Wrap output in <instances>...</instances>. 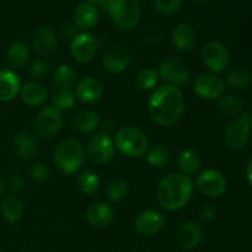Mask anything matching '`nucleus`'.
<instances>
[{
	"mask_svg": "<svg viewBox=\"0 0 252 252\" xmlns=\"http://www.w3.org/2000/svg\"><path fill=\"white\" fill-rule=\"evenodd\" d=\"M185 112V97L181 89L164 84L154 89L148 100V113L153 122L170 127L180 121Z\"/></svg>",
	"mask_w": 252,
	"mask_h": 252,
	"instance_id": "1",
	"label": "nucleus"
},
{
	"mask_svg": "<svg viewBox=\"0 0 252 252\" xmlns=\"http://www.w3.org/2000/svg\"><path fill=\"white\" fill-rule=\"evenodd\" d=\"M194 184L191 176L174 172L165 176L157 186V199L169 212L180 211L191 199Z\"/></svg>",
	"mask_w": 252,
	"mask_h": 252,
	"instance_id": "2",
	"label": "nucleus"
},
{
	"mask_svg": "<svg viewBox=\"0 0 252 252\" xmlns=\"http://www.w3.org/2000/svg\"><path fill=\"white\" fill-rule=\"evenodd\" d=\"M113 24L122 31H132L142 17V7L138 0H107L102 5Z\"/></svg>",
	"mask_w": 252,
	"mask_h": 252,
	"instance_id": "3",
	"label": "nucleus"
},
{
	"mask_svg": "<svg viewBox=\"0 0 252 252\" xmlns=\"http://www.w3.org/2000/svg\"><path fill=\"white\" fill-rule=\"evenodd\" d=\"M53 162L63 174H76L85 162V150L76 139H65L54 150Z\"/></svg>",
	"mask_w": 252,
	"mask_h": 252,
	"instance_id": "4",
	"label": "nucleus"
},
{
	"mask_svg": "<svg viewBox=\"0 0 252 252\" xmlns=\"http://www.w3.org/2000/svg\"><path fill=\"white\" fill-rule=\"evenodd\" d=\"M113 142L116 149L128 158L143 157L149 148L147 134L133 126L120 128L116 132Z\"/></svg>",
	"mask_w": 252,
	"mask_h": 252,
	"instance_id": "5",
	"label": "nucleus"
},
{
	"mask_svg": "<svg viewBox=\"0 0 252 252\" xmlns=\"http://www.w3.org/2000/svg\"><path fill=\"white\" fill-rule=\"evenodd\" d=\"M252 127V112L245 111L240 117L234 121L225 130L224 143L226 147L234 152L243 150L249 144L251 138Z\"/></svg>",
	"mask_w": 252,
	"mask_h": 252,
	"instance_id": "6",
	"label": "nucleus"
},
{
	"mask_svg": "<svg viewBox=\"0 0 252 252\" xmlns=\"http://www.w3.org/2000/svg\"><path fill=\"white\" fill-rule=\"evenodd\" d=\"M62 127H63L62 111L52 105L42 108L33 121L34 133L44 139H51L58 134Z\"/></svg>",
	"mask_w": 252,
	"mask_h": 252,
	"instance_id": "7",
	"label": "nucleus"
},
{
	"mask_svg": "<svg viewBox=\"0 0 252 252\" xmlns=\"http://www.w3.org/2000/svg\"><path fill=\"white\" fill-rule=\"evenodd\" d=\"M201 61L211 73L219 74L228 68L230 63V53L220 42L209 41L202 47Z\"/></svg>",
	"mask_w": 252,
	"mask_h": 252,
	"instance_id": "8",
	"label": "nucleus"
},
{
	"mask_svg": "<svg viewBox=\"0 0 252 252\" xmlns=\"http://www.w3.org/2000/svg\"><path fill=\"white\" fill-rule=\"evenodd\" d=\"M115 142L107 132H97L89 139L86 154L89 159L97 165L107 164L115 155Z\"/></svg>",
	"mask_w": 252,
	"mask_h": 252,
	"instance_id": "9",
	"label": "nucleus"
},
{
	"mask_svg": "<svg viewBox=\"0 0 252 252\" xmlns=\"http://www.w3.org/2000/svg\"><path fill=\"white\" fill-rule=\"evenodd\" d=\"M193 184L199 193L209 198L223 196L228 186L225 176L214 169H206L199 172Z\"/></svg>",
	"mask_w": 252,
	"mask_h": 252,
	"instance_id": "10",
	"label": "nucleus"
},
{
	"mask_svg": "<svg viewBox=\"0 0 252 252\" xmlns=\"http://www.w3.org/2000/svg\"><path fill=\"white\" fill-rule=\"evenodd\" d=\"M194 95L203 100H218L225 93V83L216 74H199L194 78L193 85Z\"/></svg>",
	"mask_w": 252,
	"mask_h": 252,
	"instance_id": "11",
	"label": "nucleus"
},
{
	"mask_svg": "<svg viewBox=\"0 0 252 252\" xmlns=\"http://www.w3.org/2000/svg\"><path fill=\"white\" fill-rule=\"evenodd\" d=\"M158 71H159L160 78L166 81V84L177 86V88L187 85L189 78H191V74H189L186 63L179 58L165 59L160 64Z\"/></svg>",
	"mask_w": 252,
	"mask_h": 252,
	"instance_id": "12",
	"label": "nucleus"
},
{
	"mask_svg": "<svg viewBox=\"0 0 252 252\" xmlns=\"http://www.w3.org/2000/svg\"><path fill=\"white\" fill-rule=\"evenodd\" d=\"M97 39L90 32H80L71 38L70 54L79 63H88L97 52Z\"/></svg>",
	"mask_w": 252,
	"mask_h": 252,
	"instance_id": "13",
	"label": "nucleus"
},
{
	"mask_svg": "<svg viewBox=\"0 0 252 252\" xmlns=\"http://www.w3.org/2000/svg\"><path fill=\"white\" fill-rule=\"evenodd\" d=\"M165 217L155 209L142 211L134 219V230L139 235L154 236L164 228Z\"/></svg>",
	"mask_w": 252,
	"mask_h": 252,
	"instance_id": "14",
	"label": "nucleus"
},
{
	"mask_svg": "<svg viewBox=\"0 0 252 252\" xmlns=\"http://www.w3.org/2000/svg\"><path fill=\"white\" fill-rule=\"evenodd\" d=\"M58 42L56 33L48 26H39L32 37V48L42 58H47L56 53Z\"/></svg>",
	"mask_w": 252,
	"mask_h": 252,
	"instance_id": "15",
	"label": "nucleus"
},
{
	"mask_svg": "<svg viewBox=\"0 0 252 252\" xmlns=\"http://www.w3.org/2000/svg\"><path fill=\"white\" fill-rule=\"evenodd\" d=\"M74 93L80 102L93 105L98 102L102 97L103 85L95 76H86L79 81Z\"/></svg>",
	"mask_w": 252,
	"mask_h": 252,
	"instance_id": "16",
	"label": "nucleus"
},
{
	"mask_svg": "<svg viewBox=\"0 0 252 252\" xmlns=\"http://www.w3.org/2000/svg\"><path fill=\"white\" fill-rule=\"evenodd\" d=\"M130 53L125 47H112L105 52L102 57V65L111 74H121L129 66Z\"/></svg>",
	"mask_w": 252,
	"mask_h": 252,
	"instance_id": "17",
	"label": "nucleus"
},
{
	"mask_svg": "<svg viewBox=\"0 0 252 252\" xmlns=\"http://www.w3.org/2000/svg\"><path fill=\"white\" fill-rule=\"evenodd\" d=\"M113 217H115V212H113L112 207L106 202L97 201L88 207L85 213V220L93 228L102 229L110 225L111 221L113 220Z\"/></svg>",
	"mask_w": 252,
	"mask_h": 252,
	"instance_id": "18",
	"label": "nucleus"
},
{
	"mask_svg": "<svg viewBox=\"0 0 252 252\" xmlns=\"http://www.w3.org/2000/svg\"><path fill=\"white\" fill-rule=\"evenodd\" d=\"M177 243L185 250H193L203 240V230L193 221H185L176 231Z\"/></svg>",
	"mask_w": 252,
	"mask_h": 252,
	"instance_id": "19",
	"label": "nucleus"
},
{
	"mask_svg": "<svg viewBox=\"0 0 252 252\" xmlns=\"http://www.w3.org/2000/svg\"><path fill=\"white\" fill-rule=\"evenodd\" d=\"M171 42L180 52H191L197 44V34L189 24L176 25L171 32Z\"/></svg>",
	"mask_w": 252,
	"mask_h": 252,
	"instance_id": "20",
	"label": "nucleus"
},
{
	"mask_svg": "<svg viewBox=\"0 0 252 252\" xmlns=\"http://www.w3.org/2000/svg\"><path fill=\"white\" fill-rule=\"evenodd\" d=\"M20 98L30 107H39L46 103L48 98V91L38 81H29L20 89Z\"/></svg>",
	"mask_w": 252,
	"mask_h": 252,
	"instance_id": "21",
	"label": "nucleus"
},
{
	"mask_svg": "<svg viewBox=\"0 0 252 252\" xmlns=\"http://www.w3.org/2000/svg\"><path fill=\"white\" fill-rule=\"evenodd\" d=\"M98 16H100V12L96 5L86 1L80 2L74 10V25L83 31H88L96 26Z\"/></svg>",
	"mask_w": 252,
	"mask_h": 252,
	"instance_id": "22",
	"label": "nucleus"
},
{
	"mask_svg": "<svg viewBox=\"0 0 252 252\" xmlns=\"http://www.w3.org/2000/svg\"><path fill=\"white\" fill-rule=\"evenodd\" d=\"M21 83L11 69H0V102L12 101L20 93Z\"/></svg>",
	"mask_w": 252,
	"mask_h": 252,
	"instance_id": "23",
	"label": "nucleus"
},
{
	"mask_svg": "<svg viewBox=\"0 0 252 252\" xmlns=\"http://www.w3.org/2000/svg\"><path fill=\"white\" fill-rule=\"evenodd\" d=\"M15 152L21 158L22 160H32L38 153V143H37L36 138L29 132H19L15 134L14 140Z\"/></svg>",
	"mask_w": 252,
	"mask_h": 252,
	"instance_id": "24",
	"label": "nucleus"
},
{
	"mask_svg": "<svg viewBox=\"0 0 252 252\" xmlns=\"http://www.w3.org/2000/svg\"><path fill=\"white\" fill-rule=\"evenodd\" d=\"M100 123V117L93 110H80L71 118V125L74 129L83 134H91L95 133Z\"/></svg>",
	"mask_w": 252,
	"mask_h": 252,
	"instance_id": "25",
	"label": "nucleus"
},
{
	"mask_svg": "<svg viewBox=\"0 0 252 252\" xmlns=\"http://www.w3.org/2000/svg\"><path fill=\"white\" fill-rule=\"evenodd\" d=\"M30 59L29 47L22 42H14L5 52V61L11 69H22Z\"/></svg>",
	"mask_w": 252,
	"mask_h": 252,
	"instance_id": "26",
	"label": "nucleus"
},
{
	"mask_svg": "<svg viewBox=\"0 0 252 252\" xmlns=\"http://www.w3.org/2000/svg\"><path fill=\"white\" fill-rule=\"evenodd\" d=\"M177 166L181 174L192 176L197 174L201 167V157L197 150L193 148H186L181 150V153L177 157Z\"/></svg>",
	"mask_w": 252,
	"mask_h": 252,
	"instance_id": "27",
	"label": "nucleus"
},
{
	"mask_svg": "<svg viewBox=\"0 0 252 252\" xmlns=\"http://www.w3.org/2000/svg\"><path fill=\"white\" fill-rule=\"evenodd\" d=\"M78 74L76 70L69 64H61L57 66L52 75V85L56 90L61 89H71L76 83Z\"/></svg>",
	"mask_w": 252,
	"mask_h": 252,
	"instance_id": "28",
	"label": "nucleus"
},
{
	"mask_svg": "<svg viewBox=\"0 0 252 252\" xmlns=\"http://www.w3.org/2000/svg\"><path fill=\"white\" fill-rule=\"evenodd\" d=\"M0 212L5 220L9 223H16L24 216V206L19 198L9 196L2 199L0 204Z\"/></svg>",
	"mask_w": 252,
	"mask_h": 252,
	"instance_id": "29",
	"label": "nucleus"
},
{
	"mask_svg": "<svg viewBox=\"0 0 252 252\" xmlns=\"http://www.w3.org/2000/svg\"><path fill=\"white\" fill-rule=\"evenodd\" d=\"M252 80V74L246 66L244 65H236L229 69L226 73L225 81L230 88L235 89V90H241L245 89Z\"/></svg>",
	"mask_w": 252,
	"mask_h": 252,
	"instance_id": "30",
	"label": "nucleus"
},
{
	"mask_svg": "<svg viewBox=\"0 0 252 252\" xmlns=\"http://www.w3.org/2000/svg\"><path fill=\"white\" fill-rule=\"evenodd\" d=\"M145 161L153 167H164L171 160V153L165 145L155 144L148 148L145 153Z\"/></svg>",
	"mask_w": 252,
	"mask_h": 252,
	"instance_id": "31",
	"label": "nucleus"
},
{
	"mask_svg": "<svg viewBox=\"0 0 252 252\" xmlns=\"http://www.w3.org/2000/svg\"><path fill=\"white\" fill-rule=\"evenodd\" d=\"M218 110L229 118H239L244 112V103L234 95H223L218 98Z\"/></svg>",
	"mask_w": 252,
	"mask_h": 252,
	"instance_id": "32",
	"label": "nucleus"
},
{
	"mask_svg": "<svg viewBox=\"0 0 252 252\" xmlns=\"http://www.w3.org/2000/svg\"><path fill=\"white\" fill-rule=\"evenodd\" d=\"M159 71L155 68H143L135 76V85L142 91L154 90L159 81Z\"/></svg>",
	"mask_w": 252,
	"mask_h": 252,
	"instance_id": "33",
	"label": "nucleus"
},
{
	"mask_svg": "<svg viewBox=\"0 0 252 252\" xmlns=\"http://www.w3.org/2000/svg\"><path fill=\"white\" fill-rule=\"evenodd\" d=\"M128 189H129V187H128L127 181H125L122 179H115L108 182L107 187H106V198L110 202H112V203L120 202L127 196Z\"/></svg>",
	"mask_w": 252,
	"mask_h": 252,
	"instance_id": "34",
	"label": "nucleus"
},
{
	"mask_svg": "<svg viewBox=\"0 0 252 252\" xmlns=\"http://www.w3.org/2000/svg\"><path fill=\"white\" fill-rule=\"evenodd\" d=\"M100 186L98 175L93 170H85L78 177V189L84 194H94Z\"/></svg>",
	"mask_w": 252,
	"mask_h": 252,
	"instance_id": "35",
	"label": "nucleus"
},
{
	"mask_svg": "<svg viewBox=\"0 0 252 252\" xmlns=\"http://www.w3.org/2000/svg\"><path fill=\"white\" fill-rule=\"evenodd\" d=\"M75 93L71 89H61L56 90L54 95L52 96V106L58 108L59 111L70 110L75 103Z\"/></svg>",
	"mask_w": 252,
	"mask_h": 252,
	"instance_id": "36",
	"label": "nucleus"
},
{
	"mask_svg": "<svg viewBox=\"0 0 252 252\" xmlns=\"http://www.w3.org/2000/svg\"><path fill=\"white\" fill-rule=\"evenodd\" d=\"M153 4L160 15L171 16L181 9L182 0H153Z\"/></svg>",
	"mask_w": 252,
	"mask_h": 252,
	"instance_id": "37",
	"label": "nucleus"
},
{
	"mask_svg": "<svg viewBox=\"0 0 252 252\" xmlns=\"http://www.w3.org/2000/svg\"><path fill=\"white\" fill-rule=\"evenodd\" d=\"M49 73V64L43 59H36L31 63L29 68V74L34 80H42Z\"/></svg>",
	"mask_w": 252,
	"mask_h": 252,
	"instance_id": "38",
	"label": "nucleus"
},
{
	"mask_svg": "<svg viewBox=\"0 0 252 252\" xmlns=\"http://www.w3.org/2000/svg\"><path fill=\"white\" fill-rule=\"evenodd\" d=\"M30 176L36 184H44L49 180L51 172H49L47 165H44L43 162H36V164L32 165L31 170H30Z\"/></svg>",
	"mask_w": 252,
	"mask_h": 252,
	"instance_id": "39",
	"label": "nucleus"
},
{
	"mask_svg": "<svg viewBox=\"0 0 252 252\" xmlns=\"http://www.w3.org/2000/svg\"><path fill=\"white\" fill-rule=\"evenodd\" d=\"M24 179H22L20 175H14V176L10 177L9 180V189L12 193H19L24 189Z\"/></svg>",
	"mask_w": 252,
	"mask_h": 252,
	"instance_id": "40",
	"label": "nucleus"
},
{
	"mask_svg": "<svg viewBox=\"0 0 252 252\" xmlns=\"http://www.w3.org/2000/svg\"><path fill=\"white\" fill-rule=\"evenodd\" d=\"M202 218L204 220H212L216 218V208L212 204H207L203 209H202Z\"/></svg>",
	"mask_w": 252,
	"mask_h": 252,
	"instance_id": "41",
	"label": "nucleus"
},
{
	"mask_svg": "<svg viewBox=\"0 0 252 252\" xmlns=\"http://www.w3.org/2000/svg\"><path fill=\"white\" fill-rule=\"evenodd\" d=\"M62 34H63L64 37H71V38H73L76 34V26L74 24L66 22V24H64L63 27H62Z\"/></svg>",
	"mask_w": 252,
	"mask_h": 252,
	"instance_id": "42",
	"label": "nucleus"
},
{
	"mask_svg": "<svg viewBox=\"0 0 252 252\" xmlns=\"http://www.w3.org/2000/svg\"><path fill=\"white\" fill-rule=\"evenodd\" d=\"M245 176H246V181H248V184L250 185V187L252 189V159L248 162V165H246Z\"/></svg>",
	"mask_w": 252,
	"mask_h": 252,
	"instance_id": "43",
	"label": "nucleus"
},
{
	"mask_svg": "<svg viewBox=\"0 0 252 252\" xmlns=\"http://www.w3.org/2000/svg\"><path fill=\"white\" fill-rule=\"evenodd\" d=\"M85 1L90 2V4H93V5H101V6H102V5L105 4L107 0H85Z\"/></svg>",
	"mask_w": 252,
	"mask_h": 252,
	"instance_id": "44",
	"label": "nucleus"
},
{
	"mask_svg": "<svg viewBox=\"0 0 252 252\" xmlns=\"http://www.w3.org/2000/svg\"><path fill=\"white\" fill-rule=\"evenodd\" d=\"M4 192H5V182L0 179V197L4 194Z\"/></svg>",
	"mask_w": 252,
	"mask_h": 252,
	"instance_id": "45",
	"label": "nucleus"
},
{
	"mask_svg": "<svg viewBox=\"0 0 252 252\" xmlns=\"http://www.w3.org/2000/svg\"><path fill=\"white\" fill-rule=\"evenodd\" d=\"M193 1H196V2H207L208 0H193Z\"/></svg>",
	"mask_w": 252,
	"mask_h": 252,
	"instance_id": "46",
	"label": "nucleus"
},
{
	"mask_svg": "<svg viewBox=\"0 0 252 252\" xmlns=\"http://www.w3.org/2000/svg\"><path fill=\"white\" fill-rule=\"evenodd\" d=\"M0 116H1V111H0Z\"/></svg>",
	"mask_w": 252,
	"mask_h": 252,
	"instance_id": "47",
	"label": "nucleus"
}]
</instances>
